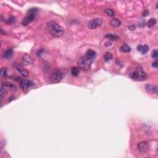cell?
Returning <instances> with one entry per match:
<instances>
[{
  "mask_svg": "<svg viewBox=\"0 0 158 158\" xmlns=\"http://www.w3.org/2000/svg\"><path fill=\"white\" fill-rule=\"evenodd\" d=\"M131 50V48L126 43H124L123 45L120 48V51L122 53H128Z\"/></svg>",
  "mask_w": 158,
  "mask_h": 158,
  "instance_id": "5bb4252c",
  "label": "cell"
},
{
  "mask_svg": "<svg viewBox=\"0 0 158 158\" xmlns=\"http://www.w3.org/2000/svg\"><path fill=\"white\" fill-rule=\"evenodd\" d=\"M149 148V144L147 142H142L138 143V149L142 153H145L148 150Z\"/></svg>",
  "mask_w": 158,
  "mask_h": 158,
  "instance_id": "8fae6325",
  "label": "cell"
},
{
  "mask_svg": "<svg viewBox=\"0 0 158 158\" xmlns=\"http://www.w3.org/2000/svg\"><path fill=\"white\" fill-rule=\"evenodd\" d=\"M79 68L77 67H73L71 69V74L73 76H77L79 74Z\"/></svg>",
  "mask_w": 158,
  "mask_h": 158,
  "instance_id": "44dd1931",
  "label": "cell"
},
{
  "mask_svg": "<svg viewBox=\"0 0 158 158\" xmlns=\"http://www.w3.org/2000/svg\"><path fill=\"white\" fill-rule=\"evenodd\" d=\"M137 49L138 51H139L142 54H144L148 51V49H149V47L147 45H138L137 47Z\"/></svg>",
  "mask_w": 158,
  "mask_h": 158,
  "instance_id": "7c38bea8",
  "label": "cell"
},
{
  "mask_svg": "<svg viewBox=\"0 0 158 158\" xmlns=\"http://www.w3.org/2000/svg\"><path fill=\"white\" fill-rule=\"evenodd\" d=\"M7 74H8V70H7V68L6 67L2 68V69L1 70V76L3 77H5L7 76Z\"/></svg>",
  "mask_w": 158,
  "mask_h": 158,
  "instance_id": "cb8c5ba5",
  "label": "cell"
},
{
  "mask_svg": "<svg viewBox=\"0 0 158 158\" xmlns=\"http://www.w3.org/2000/svg\"><path fill=\"white\" fill-rule=\"evenodd\" d=\"M47 27L51 35L54 37H61L64 34V30L63 27L57 24L56 22H49L47 25Z\"/></svg>",
  "mask_w": 158,
  "mask_h": 158,
  "instance_id": "6da1fadb",
  "label": "cell"
},
{
  "mask_svg": "<svg viewBox=\"0 0 158 158\" xmlns=\"http://www.w3.org/2000/svg\"><path fill=\"white\" fill-rule=\"evenodd\" d=\"M19 82H20V87L21 88V89L22 90L23 92H26L28 90V89H29V86L30 85V81H29L27 79H21V80H20Z\"/></svg>",
  "mask_w": 158,
  "mask_h": 158,
  "instance_id": "9c48e42d",
  "label": "cell"
},
{
  "mask_svg": "<svg viewBox=\"0 0 158 158\" xmlns=\"http://www.w3.org/2000/svg\"><path fill=\"white\" fill-rule=\"evenodd\" d=\"M112 59V55L109 52H106L104 54V56H103V60L106 63H108V62L111 61Z\"/></svg>",
  "mask_w": 158,
  "mask_h": 158,
  "instance_id": "2e32d148",
  "label": "cell"
},
{
  "mask_svg": "<svg viewBox=\"0 0 158 158\" xmlns=\"http://www.w3.org/2000/svg\"><path fill=\"white\" fill-rule=\"evenodd\" d=\"M143 16H144V17H145V16H146L147 15H148V14H149V11H148V10H145L144 11H143Z\"/></svg>",
  "mask_w": 158,
  "mask_h": 158,
  "instance_id": "4316f807",
  "label": "cell"
},
{
  "mask_svg": "<svg viewBox=\"0 0 158 158\" xmlns=\"http://www.w3.org/2000/svg\"><path fill=\"white\" fill-rule=\"evenodd\" d=\"M144 89L148 93L151 94H157L158 93V87L155 85L146 84L144 86Z\"/></svg>",
  "mask_w": 158,
  "mask_h": 158,
  "instance_id": "ba28073f",
  "label": "cell"
},
{
  "mask_svg": "<svg viewBox=\"0 0 158 158\" xmlns=\"http://www.w3.org/2000/svg\"><path fill=\"white\" fill-rule=\"evenodd\" d=\"M130 77L133 80L143 81L145 80L148 76H147L146 73L143 70V69L141 67H138L134 71L130 73Z\"/></svg>",
  "mask_w": 158,
  "mask_h": 158,
  "instance_id": "3957f363",
  "label": "cell"
},
{
  "mask_svg": "<svg viewBox=\"0 0 158 158\" xmlns=\"http://www.w3.org/2000/svg\"><path fill=\"white\" fill-rule=\"evenodd\" d=\"M14 67H15V68L16 69V70L19 72V73H20L22 76L24 77L29 76V72L25 67H24L21 65V64H16L15 65H14Z\"/></svg>",
  "mask_w": 158,
  "mask_h": 158,
  "instance_id": "52a82bcc",
  "label": "cell"
},
{
  "mask_svg": "<svg viewBox=\"0 0 158 158\" xmlns=\"http://www.w3.org/2000/svg\"><path fill=\"white\" fill-rule=\"evenodd\" d=\"M86 56L92 59H94L95 57L96 56V52L92 49H88L86 53Z\"/></svg>",
  "mask_w": 158,
  "mask_h": 158,
  "instance_id": "ffe728a7",
  "label": "cell"
},
{
  "mask_svg": "<svg viewBox=\"0 0 158 158\" xmlns=\"http://www.w3.org/2000/svg\"><path fill=\"white\" fill-rule=\"evenodd\" d=\"M38 13V9L36 8H31L28 11L26 16L25 17L22 22V24L24 26H27L29 24L32 22L34 19L36 17V16Z\"/></svg>",
  "mask_w": 158,
  "mask_h": 158,
  "instance_id": "277c9868",
  "label": "cell"
},
{
  "mask_svg": "<svg viewBox=\"0 0 158 158\" xmlns=\"http://www.w3.org/2000/svg\"><path fill=\"white\" fill-rule=\"evenodd\" d=\"M157 23V20L155 18H151L149 20V21L147 23V26L149 28H152L155 26Z\"/></svg>",
  "mask_w": 158,
  "mask_h": 158,
  "instance_id": "d6986e66",
  "label": "cell"
},
{
  "mask_svg": "<svg viewBox=\"0 0 158 158\" xmlns=\"http://www.w3.org/2000/svg\"><path fill=\"white\" fill-rule=\"evenodd\" d=\"M63 75L58 69L53 70L49 75V81L51 83H57L61 80Z\"/></svg>",
  "mask_w": 158,
  "mask_h": 158,
  "instance_id": "5b68a950",
  "label": "cell"
},
{
  "mask_svg": "<svg viewBox=\"0 0 158 158\" xmlns=\"http://www.w3.org/2000/svg\"><path fill=\"white\" fill-rule=\"evenodd\" d=\"M104 12H105L106 14H107L108 16H114V11L112 10V9H105V11H104Z\"/></svg>",
  "mask_w": 158,
  "mask_h": 158,
  "instance_id": "603a6c76",
  "label": "cell"
},
{
  "mask_svg": "<svg viewBox=\"0 0 158 158\" xmlns=\"http://www.w3.org/2000/svg\"><path fill=\"white\" fill-rule=\"evenodd\" d=\"M110 24L114 27H118L121 25V22L117 19H113L111 20Z\"/></svg>",
  "mask_w": 158,
  "mask_h": 158,
  "instance_id": "e0dca14e",
  "label": "cell"
},
{
  "mask_svg": "<svg viewBox=\"0 0 158 158\" xmlns=\"http://www.w3.org/2000/svg\"><path fill=\"white\" fill-rule=\"evenodd\" d=\"M13 49L12 48H8L3 54V57L6 59H9L13 56Z\"/></svg>",
  "mask_w": 158,
  "mask_h": 158,
  "instance_id": "9a60e30c",
  "label": "cell"
},
{
  "mask_svg": "<svg viewBox=\"0 0 158 158\" xmlns=\"http://www.w3.org/2000/svg\"><path fill=\"white\" fill-rule=\"evenodd\" d=\"M151 56H152V58H157L158 56V51L157 49H154V50H153V51H152V54H151Z\"/></svg>",
  "mask_w": 158,
  "mask_h": 158,
  "instance_id": "484cf974",
  "label": "cell"
},
{
  "mask_svg": "<svg viewBox=\"0 0 158 158\" xmlns=\"http://www.w3.org/2000/svg\"><path fill=\"white\" fill-rule=\"evenodd\" d=\"M103 24V20L101 19H95L90 20L88 23V27L90 29H95L98 27L101 26Z\"/></svg>",
  "mask_w": 158,
  "mask_h": 158,
  "instance_id": "8992f818",
  "label": "cell"
},
{
  "mask_svg": "<svg viewBox=\"0 0 158 158\" xmlns=\"http://www.w3.org/2000/svg\"><path fill=\"white\" fill-rule=\"evenodd\" d=\"M153 67H154L155 68H157L158 67V62L157 61H155L154 63H153Z\"/></svg>",
  "mask_w": 158,
  "mask_h": 158,
  "instance_id": "83f0119b",
  "label": "cell"
},
{
  "mask_svg": "<svg viewBox=\"0 0 158 158\" xmlns=\"http://www.w3.org/2000/svg\"><path fill=\"white\" fill-rule=\"evenodd\" d=\"M106 38H108L109 40H116L119 38L117 36H116L115 35H114V34H107L105 36Z\"/></svg>",
  "mask_w": 158,
  "mask_h": 158,
  "instance_id": "7402d4cb",
  "label": "cell"
},
{
  "mask_svg": "<svg viewBox=\"0 0 158 158\" xmlns=\"http://www.w3.org/2000/svg\"><path fill=\"white\" fill-rule=\"evenodd\" d=\"M0 95L1 98H5L8 95V92H7L6 89L5 88V86L3 85V83H2L1 84V87H0Z\"/></svg>",
  "mask_w": 158,
  "mask_h": 158,
  "instance_id": "4fadbf2b",
  "label": "cell"
},
{
  "mask_svg": "<svg viewBox=\"0 0 158 158\" xmlns=\"http://www.w3.org/2000/svg\"><path fill=\"white\" fill-rule=\"evenodd\" d=\"M16 21V19L14 17H10L9 18H8L6 20V22L8 24H13V23H14V22Z\"/></svg>",
  "mask_w": 158,
  "mask_h": 158,
  "instance_id": "d4e9b609",
  "label": "cell"
},
{
  "mask_svg": "<svg viewBox=\"0 0 158 158\" xmlns=\"http://www.w3.org/2000/svg\"><path fill=\"white\" fill-rule=\"evenodd\" d=\"M22 62L24 65H29L33 63V59L28 54H25L22 56Z\"/></svg>",
  "mask_w": 158,
  "mask_h": 158,
  "instance_id": "30bf717a",
  "label": "cell"
},
{
  "mask_svg": "<svg viewBox=\"0 0 158 158\" xmlns=\"http://www.w3.org/2000/svg\"><path fill=\"white\" fill-rule=\"evenodd\" d=\"M93 62V59L85 55L79 58L77 61V64L80 69L83 70H88L91 69Z\"/></svg>",
  "mask_w": 158,
  "mask_h": 158,
  "instance_id": "7a4b0ae2",
  "label": "cell"
},
{
  "mask_svg": "<svg viewBox=\"0 0 158 158\" xmlns=\"http://www.w3.org/2000/svg\"><path fill=\"white\" fill-rule=\"evenodd\" d=\"M3 85H4L5 87H8V88H10L13 91H14V92H15V91L17 90L16 86L14 84H13V83H10V82H5L3 83Z\"/></svg>",
  "mask_w": 158,
  "mask_h": 158,
  "instance_id": "ac0fdd59",
  "label": "cell"
}]
</instances>
